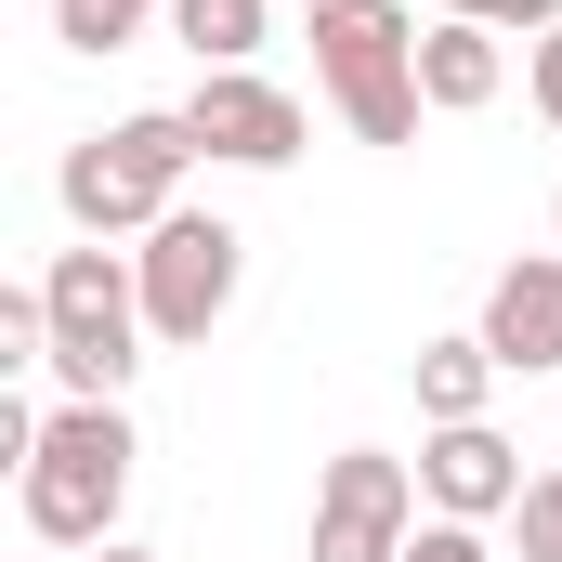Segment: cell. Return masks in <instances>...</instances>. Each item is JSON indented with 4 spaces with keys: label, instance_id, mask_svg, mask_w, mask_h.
<instances>
[{
    "label": "cell",
    "instance_id": "obj_14",
    "mask_svg": "<svg viewBox=\"0 0 562 562\" xmlns=\"http://www.w3.org/2000/svg\"><path fill=\"white\" fill-rule=\"evenodd\" d=\"M458 26H497V40H550L562 26V0H445Z\"/></svg>",
    "mask_w": 562,
    "mask_h": 562
},
{
    "label": "cell",
    "instance_id": "obj_12",
    "mask_svg": "<svg viewBox=\"0 0 562 562\" xmlns=\"http://www.w3.org/2000/svg\"><path fill=\"white\" fill-rule=\"evenodd\" d=\"M262 13H276V0H170V40H183L196 79H210V66H249V53H262Z\"/></svg>",
    "mask_w": 562,
    "mask_h": 562
},
{
    "label": "cell",
    "instance_id": "obj_19",
    "mask_svg": "<svg viewBox=\"0 0 562 562\" xmlns=\"http://www.w3.org/2000/svg\"><path fill=\"white\" fill-rule=\"evenodd\" d=\"M550 249H562V196H550Z\"/></svg>",
    "mask_w": 562,
    "mask_h": 562
},
{
    "label": "cell",
    "instance_id": "obj_2",
    "mask_svg": "<svg viewBox=\"0 0 562 562\" xmlns=\"http://www.w3.org/2000/svg\"><path fill=\"white\" fill-rule=\"evenodd\" d=\"M132 419L119 406H53L40 419V458L13 471V497H26V537L40 550H105L119 537V510H132Z\"/></svg>",
    "mask_w": 562,
    "mask_h": 562
},
{
    "label": "cell",
    "instance_id": "obj_16",
    "mask_svg": "<svg viewBox=\"0 0 562 562\" xmlns=\"http://www.w3.org/2000/svg\"><path fill=\"white\" fill-rule=\"evenodd\" d=\"M406 562H497V550H484V524H445V510H431L419 537H406Z\"/></svg>",
    "mask_w": 562,
    "mask_h": 562
},
{
    "label": "cell",
    "instance_id": "obj_3",
    "mask_svg": "<svg viewBox=\"0 0 562 562\" xmlns=\"http://www.w3.org/2000/svg\"><path fill=\"white\" fill-rule=\"evenodd\" d=\"M183 170H196V132H183V105H144L119 132L66 144V170H53V196H66V223L79 236H157L170 210H183Z\"/></svg>",
    "mask_w": 562,
    "mask_h": 562
},
{
    "label": "cell",
    "instance_id": "obj_7",
    "mask_svg": "<svg viewBox=\"0 0 562 562\" xmlns=\"http://www.w3.org/2000/svg\"><path fill=\"white\" fill-rule=\"evenodd\" d=\"M183 132H196V157H223V170H288L301 157V92H276L262 66H210L183 92Z\"/></svg>",
    "mask_w": 562,
    "mask_h": 562
},
{
    "label": "cell",
    "instance_id": "obj_6",
    "mask_svg": "<svg viewBox=\"0 0 562 562\" xmlns=\"http://www.w3.org/2000/svg\"><path fill=\"white\" fill-rule=\"evenodd\" d=\"M406 537H419V471L380 445H340L314 484V562H406Z\"/></svg>",
    "mask_w": 562,
    "mask_h": 562
},
{
    "label": "cell",
    "instance_id": "obj_1",
    "mask_svg": "<svg viewBox=\"0 0 562 562\" xmlns=\"http://www.w3.org/2000/svg\"><path fill=\"white\" fill-rule=\"evenodd\" d=\"M40 301H53V393H66V406H119V380H132L144 340H157L132 249H105V236L53 249V262H40Z\"/></svg>",
    "mask_w": 562,
    "mask_h": 562
},
{
    "label": "cell",
    "instance_id": "obj_9",
    "mask_svg": "<svg viewBox=\"0 0 562 562\" xmlns=\"http://www.w3.org/2000/svg\"><path fill=\"white\" fill-rule=\"evenodd\" d=\"M484 353H497L510 380L562 367V249H524L510 276L484 288Z\"/></svg>",
    "mask_w": 562,
    "mask_h": 562
},
{
    "label": "cell",
    "instance_id": "obj_10",
    "mask_svg": "<svg viewBox=\"0 0 562 562\" xmlns=\"http://www.w3.org/2000/svg\"><path fill=\"white\" fill-rule=\"evenodd\" d=\"M510 92V53H497V26H458V13H431L419 26V105L431 119H471V105H497Z\"/></svg>",
    "mask_w": 562,
    "mask_h": 562
},
{
    "label": "cell",
    "instance_id": "obj_20",
    "mask_svg": "<svg viewBox=\"0 0 562 562\" xmlns=\"http://www.w3.org/2000/svg\"><path fill=\"white\" fill-rule=\"evenodd\" d=\"M301 13H327V0H301Z\"/></svg>",
    "mask_w": 562,
    "mask_h": 562
},
{
    "label": "cell",
    "instance_id": "obj_18",
    "mask_svg": "<svg viewBox=\"0 0 562 562\" xmlns=\"http://www.w3.org/2000/svg\"><path fill=\"white\" fill-rule=\"evenodd\" d=\"M79 562H157V550H119V537H105V550H79Z\"/></svg>",
    "mask_w": 562,
    "mask_h": 562
},
{
    "label": "cell",
    "instance_id": "obj_21",
    "mask_svg": "<svg viewBox=\"0 0 562 562\" xmlns=\"http://www.w3.org/2000/svg\"><path fill=\"white\" fill-rule=\"evenodd\" d=\"M157 13H170V0H157Z\"/></svg>",
    "mask_w": 562,
    "mask_h": 562
},
{
    "label": "cell",
    "instance_id": "obj_11",
    "mask_svg": "<svg viewBox=\"0 0 562 562\" xmlns=\"http://www.w3.org/2000/svg\"><path fill=\"white\" fill-rule=\"evenodd\" d=\"M497 380H510V367L484 353V327H471V340H419V419L431 431H445V419H484Z\"/></svg>",
    "mask_w": 562,
    "mask_h": 562
},
{
    "label": "cell",
    "instance_id": "obj_13",
    "mask_svg": "<svg viewBox=\"0 0 562 562\" xmlns=\"http://www.w3.org/2000/svg\"><path fill=\"white\" fill-rule=\"evenodd\" d=\"M144 13H157V0H53V40H66V53H132Z\"/></svg>",
    "mask_w": 562,
    "mask_h": 562
},
{
    "label": "cell",
    "instance_id": "obj_8",
    "mask_svg": "<svg viewBox=\"0 0 562 562\" xmlns=\"http://www.w3.org/2000/svg\"><path fill=\"white\" fill-rule=\"evenodd\" d=\"M419 497L445 524H497V510H524V445L497 419H445L419 445Z\"/></svg>",
    "mask_w": 562,
    "mask_h": 562
},
{
    "label": "cell",
    "instance_id": "obj_4",
    "mask_svg": "<svg viewBox=\"0 0 562 562\" xmlns=\"http://www.w3.org/2000/svg\"><path fill=\"white\" fill-rule=\"evenodd\" d=\"M314 79H327V105H340L353 144H419V119H431L406 0H327L314 13Z\"/></svg>",
    "mask_w": 562,
    "mask_h": 562
},
{
    "label": "cell",
    "instance_id": "obj_5",
    "mask_svg": "<svg viewBox=\"0 0 562 562\" xmlns=\"http://www.w3.org/2000/svg\"><path fill=\"white\" fill-rule=\"evenodd\" d=\"M132 276H144V327H157V340H210V327L236 314L249 236H236L223 210H170V223L132 249Z\"/></svg>",
    "mask_w": 562,
    "mask_h": 562
},
{
    "label": "cell",
    "instance_id": "obj_17",
    "mask_svg": "<svg viewBox=\"0 0 562 562\" xmlns=\"http://www.w3.org/2000/svg\"><path fill=\"white\" fill-rule=\"evenodd\" d=\"M524 92H537V119H550V132H562V26H550V40H537V53H524Z\"/></svg>",
    "mask_w": 562,
    "mask_h": 562
},
{
    "label": "cell",
    "instance_id": "obj_15",
    "mask_svg": "<svg viewBox=\"0 0 562 562\" xmlns=\"http://www.w3.org/2000/svg\"><path fill=\"white\" fill-rule=\"evenodd\" d=\"M510 524H524V562H562V471H550V484H524Z\"/></svg>",
    "mask_w": 562,
    "mask_h": 562
}]
</instances>
